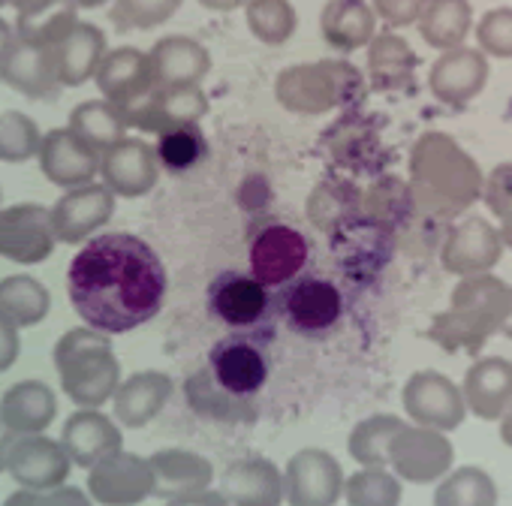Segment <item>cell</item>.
Masks as SVG:
<instances>
[{
	"mask_svg": "<svg viewBox=\"0 0 512 506\" xmlns=\"http://www.w3.org/2000/svg\"><path fill=\"white\" fill-rule=\"evenodd\" d=\"M166 287L169 278L157 250L130 232L91 238L67 272L73 311L103 335H127L154 320L166 302Z\"/></svg>",
	"mask_w": 512,
	"mask_h": 506,
	"instance_id": "1",
	"label": "cell"
},
{
	"mask_svg": "<svg viewBox=\"0 0 512 506\" xmlns=\"http://www.w3.org/2000/svg\"><path fill=\"white\" fill-rule=\"evenodd\" d=\"M482 166L449 133L428 130L410 148L407 190L413 211L428 220H458L482 190Z\"/></svg>",
	"mask_w": 512,
	"mask_h": 506,
	"instance_id": "2",
	"label": "cell"
},
{
	"mask_svg": "<svg viewBox=\"0 0 512 506\" xmlns=\"http://www.w3.org/2000/svg\"><path fill=\"white\" fill-rule=\"evenodd\" d=\"M494 335L512 341V284L494 272L458 278L449 308L431 320L428 338L449 353H476Z\"/></svg>",
	"mask_w": 512,
	"mask_h": 506,
	"instance_id": "3",
	"label": "cell"
},
{
	"mask_svg": "<svg viewBox=\"0 0 512 506\" xmlns=\"http://www.w3.org/2000/svg\"><path fill=\"white\" fill-rule=\"evenodd\" d=\"M55 368L64 395L88 410H100L112 401L121 383V362L109 344V335L88 326L70 329L55 344Z\"/></svg>",
	"mask_w": 512,
	"mask_h": 506,
	"instance_id": "4",
	"label": "cell"
},
{
	"mask_svg": "<svg viewBox=\"0 0 512 506\" xmlns=\"http://www.w3.org/2000/svg\"><path fill=\"white\" fill-rule=\"evenodd\" d=\"M365 88V76L350 61H311L293 64L278 73L275 97L293 115H326L350 109Z\"/></svg>",
	"mask_w": 512,
	"mask_h": 506,
	"instance_id": "5",
	"label": "cell"
},
{
	"mask_svg": "<svg viewBox=\"0 0 512 506\" xmlns=\"http://www.w3.org/2000/svg\"><path fill=\"white\" fill-rule=\"evenodd\" d=\"M455 467V446L449 434L422 428V425H401L389 446V470L401 482L431 485L440 482Z\"/></svg>",
	"mask_w": 512,
	"mask_h": 506,
	"instance_id": "6",
	"label": "cell"
},
{
	"mask_svg": "<svg viewBox=\"0 0 512 506\" xmlns=\"http://www.w3.org/2000/svg\"><path fill=\"white\" fill-rule=\"evenodd\" d=\"M503 241L491 220L485 217H461L449 226L443 247H440V266L452 278H473L488 275L503 260Z\"/></svg>",
	"mask_w": 512,
	"mask_h": 506,
	"instance_id": "7",
	"label": "cell"
},
{
	"mask_svg": "<svg viewBox=\"0 0 512 506\" xmlns=\"http://www.w3.org/2000/svg\"><path fill=\"white\" fill-rule=\"evenodd\" d=\"M404 413L413 425L434 428V431H455L467 419V407L461 398V386L452 383L440 371H416L407 377L401 389Z\"/></svg>",
	"mask_w": 512,
	"mask_h": 506,
	"instance_id": "8",
	"label": "cell"
},
{
	"mask_svg": "<svg viewBox=\"0 0 512 506\" xmlns=\"http://www.w3.org/2000/svg\"><path fill=\"white\" fill-rule=\"evenodd\" d=\"M58 238L52 214L40 202L0 208V257L16 266H40L52 257Z\"/></svg>",
	"mask_w": 512,
	"mask_h": 506,
	"instance_id": "9",
	"label": "cell"
},
{
	"mask_svg": "<svg viewBox=\"0 0 512 506\" xmlns=\"http://www.w3.org/2000/svg\"><path fill=\"white\" fill-rule=\"evenodd\" d=\"M344 494L341 461L326 449H299L284 467V500L290 506H338Z\"/></svg>",
	"mask_w": 512,
	"mask_h": 506,
	"instance_id": "10",
	"label": "cell"
},
{
	"mask_svg": "<svg viewBox=\"0 0 512 506\" xmlns=\"http://www.w3.org/2000/svg\"><path fill=\"white\" fill-rule=\"evenodd\" d=\"M88 494L100 506H139L154 497V470L136 452H115L88 467Z\"/></svg>",
	"mask_w": 512,
	"mask_h": 506,
	"instance_id": "11",
	"label": "cell"
},
{
	"mask_svg": "<svg viewBox=\"0 0 512 506\" xmlns=\"http://www.w3.org/2000/svg\"><path fill=\"white\" fill-rule=\"evenodd\" d=\"M488 76V58L476 46H458L437 55L428 70V91L437 103L449 109H464L485 91Z\"/></svg>",
	"mask_w": 512,
	"mask_h": 506,
	"instance_id": "12",
	"label": "cell"
},
{
	"mask_svg": "<svg viewBox=\"0 0 512 506\" xmlns=\"http://www.w3.org/2000/svg\"><path fill=\"white\" fill-rule=\"evenodd\" d=\"M308 263V241L287 223H272L250 241V278L263 287H281L293 281Z\"/></svg>",
	"mask_w": 512,
	"mask_h": 506,
	"instance_id": "13",
	"label": "cell"
},
{
	"mask_svg": "<svg viewBox=\"0 0 512 506\" xmlns=\"http://www.w3.org/2000/svg\"><path fill=\"white\" fill-rule=\"evenodd\" d=\"M100 184L112 196L139 199L151 193L160 181V163L154 148L139 136H124L109 151L100 154Z\"/></svg>",
	"mask_w": 512,
	"mask_h": 506,
	"instance_id": "14",
	"label": "cell"
},
{
	"mask_svg": "<svg viewBox=\"0 0 512 506\" xmlns=\"http://www.w3.org/2000/svg\"><path fill=\"white\" fill-rule=\"evenodd\" d=\"M49 214H52L55 238L61 244H82V241H88L97 229H103L112 220L115 196L103 184L91 181V184L67 190L49 208Z\"/></svg>",
	"mask_w": 512,
	"mask_h": 506,
	"instance_id": "15",
	"label": "cell"
},
{
	"mask_svg": "<svg viewBox=\"0 0 512 506\" xmlns=\"http://www.w3.org/2000/svg\"><path fill=\"white\" fill-rule=\"evenodd\" d=\"M70 470H73V461L64 452L61 440H52L46 434H22L7 464V473L19 482V488H28V491L58 488L67 482Z\"/></svg>",
	"mask_w": 512,
	"mask_h": 506,
	"instance_id": "16",
	"label": "cell"
},
{
	"mask_svg": "<svg viewBox=\"0 0 512 506\" xmlns=\"http://www.w3.org/2000/svg\"><path fill=\"white\" fill-rule=\"evenodd\" d=\"M208 374L223 392L235 398H253L269 383V362L256 344L241 338H226L211 347Z\"/></svg>",
	"mask_w": 512,
	"mask_h": 506,
	"instance_id": "17",
	"label": "cell"
},
{
	"mask_svg": "<svg viewBox=\"0 0 512 506\" xmlns=\"http://www.w3.org/2000/svg\"><path fill=\"white\" fill-rule=\"evenodd\" d=\"M220 497L229 506H281L284 503V470L263 455L232 461L220 473Z\"/></svg>",
	"mask_w": 512,
	"mask_h": 506,
	"instance_id": "18",
	"label": "cell"
},
{
	"mask_svg": "<svg viewBox=\"0 0 512 506\" xmlns=\"http://www.w3.org/2000/svg\"><path fill=\"white\" fill-rule=\"evenodd\" d=\"M290 329L299 335H326L344 317V296L326 278H302L284 299Z\"/></svg>",
	"mask_w": 512,
	"mask_h": 506,
	"instance_id": "19",
	"label": "cell"
},
{
	"mask_svg": "<svg viewBox=\"0 0 512 506\" xmlns=\"http://www.w3.org/2000/svg\"><path fill=\"white\" fill-rule=\"evenodd\" d=\"M40 169L43 175L64 190L91 184L100 172V154L91 151L76 133H70L67 127H58L52 133H43L40 142Z\"/></svg>",
	"mask_w": 512,
	"mask_h": 506,
	"instance_id": "20",
	"label": "cell"
},
{
	"mask_svg": "<svg viewBox=\"0 0 512 506\" xmlns=\"http://www.w3.org/2000/svg\"><path fill=\"white\" fill-rule=\"evenodd\" d=\"M61 446L76 467L88 470L97 461L121 452L124 434H121V425L112 416H106L103 410L82 407L73 416H67L64 431H61Z\"/></svg>",
	"mask_w": 512,
	"mask_h": 506,
	"instance_id": "21",
	"label": "cell"
},
{
	"mask_svg": "<svg viewBox=\"0 0 512 506\" xmlns=\"http://www.w3.org/2000/svg\"><path fill=\"white\" fill-rule=\"evenodd\" d=\"M461 398L467 413L497 422L512 407V362L503 356L476 359L461 380Z\"/></svg>",
	"mask_w": 512,
	"mask_h": 506,
	"instance_id": "22",
	"label": "cell"
},
{
	"mask_svg": "<svg viewBox=\"0 0 512 506\" xmlns=\"http://www.w3.org/2000/svg\"><path fill=\"white\" fill-rule=\"evenodd\" d=\"M211 314L229 329H250L269 311V287L250 275L226 272L208 287Z\"/></svg>",
	"mask_w": 512,
	"mask_h": 506,
	"instance_id": "23",
	"label": "cell"
},
{
	"mask_svg": "<svg viewBox=\"0 0 512 506\" xmlns=\"http://www.w3.org/2000/svg\"><path fill=\"white\" fill-rule=\"evenodd\" d=\"M148 64L157 88H184V85H199L208 76L211 55L199 40L172 34L154 43V49L148 52Z\"/></svg>",
	"mask_w": 512,
	"mask_h": 506,
	"instance_id": "24",
	"label": "cell"
},
{
	"mask_svg": "<svg viewBox=\"0 0 512 506\" xmlns=\"http://www.w3.org/2000/svg\"><path fill=\"white\" fill-rule=\"evenodd\" d=\"M172 377L163 371H136L127 380L118 383L112 395L115 422L121 428H145L160 416V410L172 398Z\"/></svg>",
	"mask_w": 512,
	"mask_h": 506,
	"instance_id": "25",
	"label": "cell"
},
{
	"mask_svg": "<svg viewBox=\"0 0 512 506\" xmlns=\"http://www.w3.org/2000/svg\"><path fill=\"white\" fill-rule=\"evenodd\" d=\"M94 82H97L103 100H109L115 109H121L154 88L148 55L133 46L112 49L103 55V61L94 73Z\"/></svg>",
	"mask_w": 512,
	"mask_h": 506,
	"instance_id": "26",
	"label": "cell"
},
{
	"mask_svg": "<svg viewBox=\"0 0 512 506\" xmlns=\"http://www.w3.org/2000/svg\"><path fill=\"white\" fill-rule=\"evenodd\" d=\"M0 82L31 100H55L61 94V82L49 49H37L19 40L0 58Z\"/></svg>",
	"mask_w": 512,
	"mask_h": 506,
	"instance_id": "27",
	"label": "cell"
},
{
	"mask_svg": "<svg viewBox=\"0 0 512 506\" xmlns=\"http://www.w3.org/2000/svg\"><path fill=\"white\" fill-rule=\"evenodd\" d=\"M106 52V34L91 22H79L58 46L49 49L61 88H79L94 79Z\"/></svg>",
	"mask_w": 512,
	"mask_h": 506,
	"instance_id": "28",
	"label": "cell"
},
{
	"mask_svg": "<svg viewBox=\"0 0 512 506\" xmlns=\"http://www.w3.org/2000/svg\"><path fill=\"white\" fill-rule=\"evenodd\" d=\"M55 416H58V395L43 380H22L10 386L4 398H0V419L19 437L46 434Z\"/></svg>",
	"mask_w": 512,
	"mask_h": 506,
	"instance_id": "29",
	"label": "cell"
},
{
	"mask_svg": "<svg viewBox=\"0 0 512 506\" xmlns=\"http://www.w3.org/2000/svg\"><path fill=\"white\" fill-rule=\"evenodd\" d=\"M368 49V82L374 91H407L416 85L419 55L395 31H377Z\"/></svg>",
	"mask_w": 512,
	"mask_h": 506,
	"instance_id": "30",
	"label": "cell"
},
{
	"mask_svg": "<svg viewBox=\"0 0 512 506\" xmlns=\"http://www.w3.org/2000/svg\"><path fill=\"white\" fill-rule=\"evenodd\" d=\"M154 470V497H178V494H193L205 491L214 482V464L190 449H160L148 458Z\"/></svg>",
	"mask_w": 512,
	"mask_h": 506,
	"instance_id": "31",
	"label": "cell"
},
{
	"mask_svg": "<svg viewBox=\"0 0 512 506\" xmlns=\"http://www.w3.org/2000/svg\"><path fill=\"white\" fill-rule=\"evenodd\" d=\"M320 31L335 52L350 55L374 40L377 16L368 0H329L320 13Z\"/></svg>",
	"mask_w": 512,
	"mask_h": 506,
	"instance_id": "32",
	"label": "cell"
},
{
	"mask_svg": "<svg viewBox=\"0 0 512 506\" xmlns=\"http://www.w3.org/2000/svg\"><path fill=\"white\" fill-rule=\"evenodd\" d=\"M419 37L437 52L467 46L473 34V4L470 0H428L419 22Z\"/></svg>",
	"mask_w": 512,
	"mask_h": 506,
	"instance_id": "33",
	"label": "cell"
},
{
	"mask_svg": "<svg viewBox=\"0 0 512 506\" xmlns=\"http://www.w3.org/2000/svg\"><path fill=\"white\" fill-rule=\"evenodd\" d=\"M79 25V10L73 0H52V4L16 16V40L37 46V49H52L58 46L73 28Z\"/></svg>",
	"mask_w": 512,
	"mask_h": 506,
	"instance_id": "34",
	"label": "cell"
},
{
	"mask_svg": "<svg viewBox=\"0 0 512 506\" xmlns=\"http://www.w3.org/2000/svg\"><path fill=\"white\" fill-rule=\"evenodd\" d=\"M67 130L76 133L97 154L109 151L115 142H121L127 136V124H124L121 112L109 100H85V103H79L70 112Z\"/></svg>",
	"mask_w": 512,
	"mask_h": 506,
	"instance_id": "35",
	"label": "cell"
},
{
	"mask_svg": "<svg viewBox=\"0 0 512 506\" xmlns=\"http://www.w3.org/2000/svg\"><path fill=\"white\" fill-rule=\"evenodd\" d=\"M52 311L49 290L31 275H10L0 281V314L10 317L19 329L40 326Z\"/></svg>",
	"mask_w": 512,
	"mask_h": 506,
	"instance_id": "36",
	"label": "cell"
},
{
	"mask_svg": "<svg viewBox=\"0 0 512 506\" xmlns=\"http://www.w3.org/2000/svg\"><path fill=\"white\" fill-rule=\"evenodd\" d=\"M187 404L190 410H196L199 416L205 419H214V422H250L256 416L250 398H235L229 392H223L211 374H193L187 380Z\"/></svg>",
	"mask_w": 512,
	"mask_h": 506,
	"instance_id": "37",
	"label": "cell"
},
{
	"mask_svg": "<svg viewBox=\"0 0 512 506\" xmlns=\"http://www.w3.org/2000/svg\"><path fill=\"white\" fill-rule=\"evenodd\" d=\"M434 506H497V482L482 467H452L434 488Z\"/></svg>",
	"mask_w": 512,
	"mask_h": 506,
	"instance_id": "38",
	"label": "cell"
},
{
	"mask_svg": "<svg viewBox=\"0 0 512 506\" xmlns=\"http://www.w3.org/2000/svg\"><path fill=\"white\" fill-rule=\"evenodd\" d=\"M404 422L392 413H377L362 422L347 437V452L359 467H389V446Z\"/></svg>",
	"mask_w": 512,
	"mask_h": 506,
	"instance_id": "39",
	"label": "cell"
},
{
	"mask_svg": "<svg viewBox=\"0 0 512 506\" xmlns=\"http://www.w3.org/2000/svg\"><path fill=\"white\" fill-rule=\"evenodd\" d=\"M244 19L263 46H284L299 28V13L290 0H247Z\"/></svg>",
	"mask_w": 512,
	"mask_h": 506,
	"instance_id": "40",
	"label": "cell"
},
{
	"mask_svg": "<svg viewBox=\"0 0 512 506\" xmlns=\"http://www.w3.org/2000/svg\"><path fill=\"white\" fill-rule=\"evenodd\" d=\"M154 157H157V163H160L166 172H172V175L190 172V169H196V166L208 157L205 133L199 130V124L169 127V130L157 133Z\"/></svg>",
	"mask_w": 512,
	"mask_h": 506,
	"instance_id": "41",
	"label": "cell"
},
{
	"mask_svg": "<svg viewBox=\"0 0 512 506\" xmlns=\"http://www.w3.org/2000/svg\"><path fill=\"white\" fill-rule=\"evenodd\" d=\"M347 506H401L404 485L389 467H362L353 476H344Z\"/></svg>",
	"mask_w": 512,
	"mask_h": 506,
	"instance_id": "42",
	"label": "cell"
},
{
	"mask_svg": "<svg viewBox=\"0 0 512 506\" xmlns=\"http://www.w3.org/2000/svg\"><path fill=\"white\" fill-rule=\"evenodd\" d=\"M43 130L25 112L0 115V160L4 163H28L40 154Z\"/></svg>",
	"mask_w": 512,
	"mask_h": 506,
	"instance_id": "43",
	"label": "cell"
},
{
	"mask_svg": "<svg viewBox=\"0 0 512 506\" xmlns=\"http://www.w3.org/2000/svg\"><path fill=\"white\" fill-rule=\"evenodd\" d=\"M181 10V0H115L112 22L118 31H151Z\"/></svg>",
	"mask_w": 512,
	"mask_h": 506,
	"instance_id": "44",
	"label": "cell"
},
{
	"mask_svg": "<svg viewBox=\"0 0 512 506\" xmlns=\"http://www.w3.org/2000/svg\"><path fill=\"white\" fill-rule=\"evenodd\" d=\"M476 49L494 61H512V7H494L473 25Z\"/></svg>",
	"mask_w": 512,
	"mask_h": 506,
	"instance_id": "45",
	"label": "cell"
},
{
	"mask_svg": "<svg viewBox=\"0 0 512 506\" xmlns=\"http://www.w3.org/2000/svg\"><path fill=\"white\" fill-rule=\"evenodd\" d=\"M362 205H365L374 217H404L407 211H413L407 181H401V178H395V175L380 178V181L365 193Z\"/></svg>",
	"mask_w": 512,
	"mask_h": 506,
	"instance_id": "46",
	"label": "cell"
},
{
	"mask_svg": "<svg viewBox=\"0 0 512 506\" xmlns=\"http://www.w3.org/2000/svg\"><path fill=\"white\" fill-rule=\"evenodd\" d=\"M479 202L485 205V211L491 217H506L512 211V160L497 163L491 172L482 175V190H479Z\"/></svg>",
	"mask_w": 512,
	"mask_h": 506,
	"instance_id": "47",
	"label": "cell"
},
{
	"mask_svg": "<svg viewBox=\"0 0 512 506\" xmlns=\"http://www.w3.org/2000/svg\"><path fill=\"white\" fill-rule=\"evenodd\" d=\"M425 4H428V0H371V10H374L377 19L386 22L389 31H398V28L416 25Z\"/></svg>",
	"mask_w": 512,
	"mask_h": 506,
	"instance_id": "48",
	"label": "cell"
},
{
	"mask_svg": "<svg viewBox=\"0 0 512 506\" xmlns=\"http://www.w3.org/2000/svg\"><path fill=\"white\" fill-rule=\"evenodd\" d=\"M34 506H94L91 494L76 488V485H58L49 491H37L34 494Z\"/></svg>",
	"mask_w": 512,
	"mask_h": 506,
	"instance_id": "49",
	"label": "cell"
},
{
	"mask_svg": "<svg viewBox=\"0 0 512 506\" xmlns=\"http://www.w3.org/2000/svg\"><path fill=\"white\" fill-rule=\"evenodd\" d=\"M19 350H22V335H19V326L0 314V374L10 371L19 359Z\"/></svg>",
	"mask_w": 512,
	"mask_h": 506,
	"instance_id": "50",
	"label": "cell"
},
{
	"mask_svg": "<svg viewBox=\"0 0 512 506\" xmlns=\"http://www.w3.org/2000/svg\"><path fill=\"white\" fill-rule=\"evenodd\" d=\"M226 500L220 497V491H193V494H178V497H169L163 506H223Z\"/></svg>",
	"mask_w": 512,
	"mask_h": 506,
	"instance_id": "51",
	"label": "cell"
},
{
	"mask_svg": "<svg viewBox=\"0 0 512 506\" xmlns=\"http://www.w3.org/2000/svg\"><path fill=\"white\" fill-rule=\"evenodd\" d=\"M16 440H19V434L10 431V428L4 425V419H0V473H4L7 464H10V452H13Z\"/></svg>",
	"mask_w": 512,
	"mask_h": 506,
	"instance_id": "52",
	"label": "cell"
},
{
	"mask_svg": "<svg viewBox=\"0 0 512 506\" xmlns=\"http://www.w3.org/2000/svg\"><path fill=\"white\" fill-rule=\"evenodd\" d=\"M196 4L211 13H232V10H241L247 0H196Z\"/></svg>",
	"mask_w": 512,
	"mask_h": 506,
	"instance_id": "53",
	"label": "cell"
},
{
	"mask_svg": "<svg viewBox=\"0 0 512 506\" xmlns=\"http://www.w3.org/2000/svg\"><path fill=\"white\" fill-rule=\"evenodd\" d=\"M13 43H16V31H13V25L0 19V58H4V55L10 52V46H13Z\"/></svg>",
	"mask_w": 512,
	"mask_h": 506,
	"instance_id": "54",
	"label": "cell"
},
{
	"mask_svg": "<svg viewBox=\"0 0 512 506\" xmlns=\"http://www.w3.org/2000/svg\"><path fill=\"white\" fill-rule=\"evenodd\" d=\"M46 4H52V0H10V7H16V16L34 13V10H40Z\"/></svg>",
	"mask_w": 512,
	"mask_h": 506,
	"instance_id": "55",
	"label": "cell"
},
{
	"mask_svg": "<svg viewBox=\"0 0 512 506\" xmlns=\"http://www.w3.org/2000/svg\"><path fill=\"white\" fill-rule=\"evenodd\" d=\"M497 232H500L503 247H506V250H512V211H509L506 217H500V220H497Z\"/></svg>",
	"mask_w": 512,
	"mask_h": 506,
	"instance_id": "56",
	"label": "cell"
},
{
	"mask_svg": "<svg viewBox=\"0 0 512 506\" xmlns=\"http://www.w3.org/2000/svg\"><path fill=\"white\" fill-rule=\"evenodd\" d=\"M497 422H500V440H503V446L512 449V407H509Z\"/></svg>",
	"mask_w": 512,
	"mask_h": 506,
	"instance_id": "57",
	"label": "cell"
},
{
	"mask_svg": "<svg viewBox=\"0 0 512 506\" xmlns=\"http://www.w3.org/2000/svg\"><path fill=\"white\" fill-rule=\"evenodd\" d=\"M73 4H76V10H97V7L109 4V0H73Z\"/></svg>",
	"mask_w": 512,
	"mask_h": 506,
	"instance_id": "58",
	"label": "cell"
},
{
	"mask_svg": "<svg viewBox=\"0 0 512 506\" xmlns=\"http://www.w3.org/2000/svg\"><path fill=\"white\" fill-rule=\"evenodd\" d=\"M4 7H10V0H0V10H4Z\"/></svg>",
	"mask_w": 512,
	"mask_h": 506,
	"instance_id": "59",
	"label": "cell"
},
{
	"mask_svg": "<svg viewBox=\"0 0 512 506\" xmlns=\"http://www.w3.org/2000/svg\"><path fill=\"white\" fill-rule=\"evenodd\" d=\"M223 506H229V503H223Z\"/></svg>",
	"mask_w": 512,
	"mask_h": 506,
	"instance_id": "60",
	"label": "cell"
}]
</instances>
